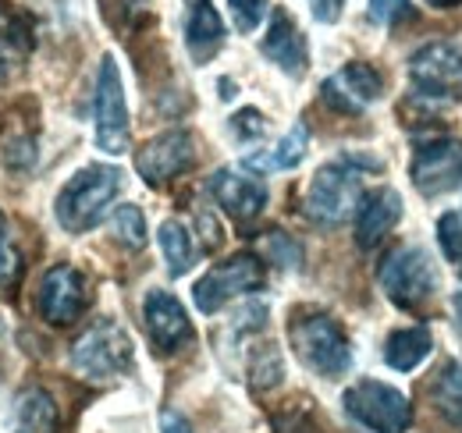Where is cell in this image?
<instances>
[{"label": "cell", "instance_id": "10", "mask_svg": "<svg viewBox=\"0 0 462 433\" xmlns=\"http://www.w3.org/2000/svg\"><path fill=\"white\" fill-rule=\"evenodd\" d=\"M409 178L427 199L445 196V192H462V143L448 135L423 139L412 153Z\"/></svg>", "mask_w": 462, "mask_h": 433}, {"label": "cell", "instance_id": "27", "mask_svg": "<svg viewBox=\"0 0 462 433\" xmlns=\"http://www.w3.org/2000/svg\"><path fill=\"white\" fill-rule=\"evenodd\" d=\"M18 277H22V256H18V249H14L7 216L0 214V288L11 291V288L18 284Z\"/></svg>", "mask_w": 462, "mask_h": 433}, {"label": "cell", "instance_id": "24", "mask_svg": "<svg viewBox=\"0 0 462 433\" xmlns=\"http://www.w3.org/2000/svg\"><path fill=\"white\" fill-rule=\"evenodd\" d=\"M29 51V29L7 11V4L0 0V64L11 68V60Z\"/></svg>", "mask_w": 462, "mask_h": 433}, {"label": "cell", "instance_id": "6", "mask_svg": "<svg viewBox=\"0 0 462 433\" xmlns=\"http://www.w3.org/2000/svg\"><path fill=\"white\" fill-rule=\"evenodd\" d=\"M346 412L374 433H405L412 423V405L402 391L381 380H356L342 394Z\"/></svg>", "mask_w": 462, "mask_h": 433}, {"label": "cell", "instance_id": "8", "mask_svg": "<svg viewBox=\"0 0 462 433\" xmlns=\"http://www.w3.org/2000/svg\"><path fill=\"white\" fill-rule=\"evenodd\" d=\"M409 78L420 100H462V47L427 43L409 60Z\"/></svg>", "mask_w": 462, "mask_h": 433}, {"label": "cell", "instance_id": "34", "mask_svg": "<svg viewBox=\"0 0 462 433\" xmlns=\"http://www.w3.org/2000/svg\"><path fill=\"white\" fill-rule=\"evenodd\" d=\"M452 313H456V327H459V334H462V288L452 295Z\"/></svg>", "mask_w": 462, "mask_h": 433}, {"label": "cell", "instance_id": "3", "mask_svg": "<svg viewBox=\"0 0 462 433\" xmlns=\"http://www.w3.org/2000/svg\"><path fill=\"white\" fill-rule=\"evenodd\" d=\"M359 199H363V174H359V167H352V161H335L324 163L313 174V181L306 189L302 210L320 227H338V224H346L348 216L356 214Z\"/></svg>", "mask_w": 462, "mask_h": 433}, {"label": "cell", "instance_id": "20", "mask_svg": "<svg viewBox=\"0 0 462 433\" xmlns=\"http://www.w3.org/2000/svg\"><path fill=\"white\" fill-rule=\"evenodd\" d=\"M430 348H434V337H430L427 327H405V330H395V334L388 337V345H384V363H388L392 370H399V373H409V370H416V366L430 355Z\"/></svg>", "mask_w": 462, "mask_h": 433}, {"label": "cell", "instance_id": "4", "mask_svg": "<svg viewBox=\"0 0 462 433\" xmlns=\"http://www.w3.org/2000/svg\"><path fill=\"white\" fill-rule=\"evenodd\" d=\"M71 366L89 380L125 377L132 370V337L115 320H97L75 341Z\"/></svg>", "mask_w": 462, "mask_h": 433}, {"label": "cell", "instance_id": "36", "mask_svg": "<svg viewBox=\"0 0 462 433\" xmlns=\"http://www.w3.org/2000/svg\"><path fill=\"white\" fill-rule=\"evenodd\" d=\"M189 7H199V4H210V0H185Z\"/></svg>", "mask_w": 462, "mask_h": 433}, {"label": "cell", "instance_id": "15", "mask_svg": "<svg viewBox=\"0 0 462 433\" xmlns=\"http://www.w3.org/2000/svg\"><path fill=\"white\" fill-rule=\"evenodd\" d=\"M324 104L335 110H342V114H359V110H366L374 100H381V93H384V78L370 68V64H363V60H352L346 64L342 71H335L328 82H324Z\"/></svg>", "mask_w": 462, "mask_h": 433}, {"label": "cell", "instance_id": "5", "mask_svg": "<svg viewBox=\"0 0 462 433\" xmlns=\"http://www.w3.org/2000/svg\"><path fill=\"white\" fill-rule=\"evenodd\" d=\"M381 288L399 309H423L438 295V271L420 245L395 249L381 267Z\"/></svg>", "mask_w": 462, "mask_h": 433}, {"label": "cell", "instance_id": "21", "mask_svg": "<svg viewBox=\"0 0 462 433\" xmlns=\"http://www.w3.org/2000/svg\"><path fill=\"white\" fill-rule=\"evenodd\" d=\"M430 401L441 419L462 427V363L456 359L441 363V370L434 373V383H430Z\"/></svg>", "mask_w": 462, "mask_h": 433}, {"label": "cell", "instance_id": "28", "mask_svg": "<svg viewBox=\"0 0 462 433\" xmlns=\"http://www.w3.org/2000/svg\"><path fill=\"white\" fill-rule=\"evenodd\" d=\"M438 242H441L448 263H459L462 267V207L459 210H448L438 220Z\"/></svg>", "mask_w": 462, "mask_h": 433}, {"label": "cell", "instance_id": "30", "mask_svg": "<svg viewBox=\"0 0 462 433\" xmlns=\"http://www.w3.org/2000/svg\"><path fill=\"white\" fill-rule=\"evenodd\" d=\"M228 7L238 32H253L267 14V0H228Z\"/></svg>", "mask_w": 462, "mask_h": 433}, {"label": "cell", "instance_id": "31", "mask_svg": "<svg viewBox=\"0 0 462 433\" xmlns=\"http://www.w3.org/2000/svg\"><path fill=\"white\" fill-rule=\"evenodd\" d=\"M370 18H374L377 25L395 29L399 22L412 18V4H409V0H370Z\"/></svg>", "mask_w": 462, "mask_h": 433}, {"label": "cell", "instance_id": "17", "mask_svg": "<svg viewBox=\"0 0 462 433\" xmlns=\"http://www.w3.org/2000/svg\"><path fill=\"white\" fill-rule=\"evenodd\" d=\"M402 216V196L395 189H374L359 199L356 207V245L359 249H374L384 242V235L399 224Z\"/></svg>", "mask_w": 462, "mask_h": 433}, {"label": "cell", "instance_id": "29", "mask_svg": "<svg viewBox=\"0 0 462 433\" xmlns=\"http://www.w3.org/2000/svg\"><path fill=\"white\" fill-rule=\"evenodd\" d=\"M231 132H235V139H242V143H256V139L267 135V117L253 107L238 110V114L231 117Z\"/></svg>", "mask_w": 462, "mask_h": 433}, {"label": "cell", "instance_id": "13", "mask_svg": "<svg viewBox=\"0 0 462 433\" xmlns=\"http://www.w3.org/2000/svg\"><path fill=\"white\" fill-rule=\"evenodd\" d=\"M143 320H146V334L153 341V348L161 355H171L178 348H185L192 341V320L185 313V306L174 299L171 291L153 288L143 299Z\"/></svg>", "mask_w": 462, "mask_h": 433}, {"label": "cell", "instance_id": "35", "mask_svg": "<svg viewBox=\"0 0 462 433\" xmlns=\"http://www.w3.org/2000/svg\"><path fill=\"white\" fill-rule=\"evenodd\" d=\"M427 4H430V7H441V11H445V7H459L462 0H427Z\"/></svg>", "mask_w": 462, "mask_h": 433}, {"label": "cell", "instance_id": "22", "mask_svg": "<svg viewBox=\"0 0 462 433\" xmlns=\"http://www.w3.org/2000/svg\"><path fill=\"white\" fill-rule=\"evenodd\" d=\"M306 146H310V132H306V124H295L274 150L253 153V157L245 161V167H253V170H291V167L302 163Z\"/></svg>", "mask_w": 462, "mask_h": 433}, {"label": "cell", "instance_id": "1", "mask_svg": "<svg viewBox=\"0 0 462 433\" xmlns=\"http://www.w3.org/2000/svg\"><path fill=\"white\" fill-rule=\"evenodd\" d=\"M117 192H121V170L117 167H107V163L82 167L60 189L58 203H54L58 224L71 235H86L89 227H97L104 220Z\"/></svg>", "mask_w": 462, "mask_h": 433}, {"label": "cell", "instance_id": "11", "mask_svg": "<svg viewBox=\"0 0 462 433\" xmlns=\"http://www.w3.org/2000/svg\"><path fill=\"white\" fill-rule=\"evenodd\" d=\"M196 163V143L189 132H164L135 153V170L146 185H168Z\"/></svg>", "mask_w": 462, "mask_h": 433}, {"label": "cell", "instance_id": "14", "mask_svg": "<svg viewBox=\"0 0 462 433\" xmlns=\"http://www.w3.org/2000/svg\"><path fill=\"white\" fill-rule=\"evenodd\" d=\"M89 302V288H86V277L68 267V263H58L43 273V284H40V313L47 324H75L82 317Z\"/></svg>", "mask_w": 462, "mask_h": 433}, {"label": "cell", "instance_id": "2", "mask_svg": "<svg viewBox=\"0 0 462 433\" xmlns=\"http://www.w3.org/2000/svg\"><path fill=\"white\" fill-rule=\"evenodd\" d=\"M289 337L299 363L313 370L317 377H342L352 366V345H348L346 330L328 313H317V309L291 313Z\"/></svg>", "mask_w": 462, "mask_h": 433}, {"label": "cell", "instance_id": "32", "mask_svg": "<svg viewBox=\"0 0 462 433\" xmlns=\"http://www.w3.org/2000/svg\"><path fill=\"white\" fill-rule=\"evenodd\" d=\"M342 7H346V0H310L313 18H317V22H324V25L338 22V18H342Z\"/></svg>", "mask_w": 462, "mask_h": 433}, {"label": "cell", "instance_id": "16", "mask_svg": "<svg viewBox=\"0 0 462 433\" xmlns=\"http://www.w3.org/2000/svg\"><path fill=\"white\" fill-rule=\"evenodd\" d=\"M260 51H263L267 60H274L285 75H291V78H302V75H306L310 47H306L302 29L295 25V18H291L285 7H274V14H271V29H267Z\"/></svg>", "mask_w": 462, "mask_h": 433}, {"label": "cell", "instance_id": "23", "mask_svg": "<svg viewBox=\"0 0 462 433\" xmlns=\"http://www.w3.org/2000/svg\"><path fill=\"white\" fill-rule=\"evenodd\" d=\"M157 242H161V253H164V263H168L171 277H181V273L192 271V263H196V242H192V235H189V227L181 220H164Z\"/></svg>", "mask_w": 462, "mask_h": 433}, {"label": "cell", "instance_id": "12", "mask_svg": "<svg viewBox=\"0 0 462 433\" xmlns=\"http://www.w3.org/2000/svg\"><path fill=\"white\" fill-rule=\"evenodd\" d=\"M210 192H214L217 207L228 216H235L238 224L256 220L267 207V185L249 167H221L210 178Z\"/></svg>", "mask_w": 462, "mask_h": 433}, {"label": "cell", "instance_id": "9", "mask_svg": "<svg viewBox=\"0 0 462 433\" xmlns=\"http://www.w3.org/2000/svg\"><path fill=\"white\" fill-rule=\"evenodd\" d=\"M93 117H97V146L111 157H121L132 143V128H128V104H125V86H121L115 57L100 60Z\"/></svg>", "mask_w": 462, "mask_h": 433}, {"label": "cell", "instance_id": "33", "mask_svg": "<svg viewBox=\"0 0 462 433\" xmlns=\"http://www.w3.org/2000/svg\"><path fill=\"white\" fill-rule=\"evenodd\" d=\"M161 433H192V427H189V419H185L181 412L164 409V412H161Z\"/></svg>", "mask_w": 462, "mask_h": 433}, {"label": "cell", "instance_id": "18", "mask_svg": "<svg viewBox=\"0 0 462 433\" xmlns=\"http://www.w3.org/2000/svg\"><path fill=\"white\" fill-rule=\"evenodd\" d=\"M185 47H189V57H192L196 64L214 60L217 51L225 47V22H221V14L214 11V4L189 7V22H185Z\"/></svg>", "mask_w": 462, "mask_h": 433}, {"label": "cell", "instance_id": "26", "mask_svg": "<svg viewBox=\"0 0 462 433\" xmlns=\"http://www.w3.org/2000/svg\"><path fill=\"white\" fill-rule=\"evenodd\" d=\"M282 373H285V366H282L278 348L274 345H260L253 352V359H249V380H253V387L256 391L274 387V383H282Z\"/></svg>", "mask_w": 462, "mask_h": 433}, {"label": "cell", "instance_id": "25", "mask_svg": "<svg viewBox=\"0 0 462 433\" xmlns=\"http://www.w3.org/2000/svg\"><path fill=\"white\" fill-rule=\"evenodd\" d=\"M115 235L117 242L125 245V249H132V253H139L143 245H146V216L139 207H132V203H125V207H117L115 210Z\"/></svg>", "mask_w": 462, "mask_h": 433}, {"label": "cell", "instance_id": "7", "mask_svg": "<svg viewBox=\"0 0 462 433\" xmlns=\"http://www.w3.org/2000/svg\"><path fill=\"white\" fill-rule=\"evenodd\" d=\"M263 284H267L263 263L256 256H249V253H238V256H231V260L203 273L196 281V288H192V299H196L199 313H217L221 306H228L231 299L260 291Z\"/></svg>", "mask_w": 462, "mask_h": 433}, {"label": "cell", "instance_id": "19", "mask_svg": "<svg viewBox=\"0 0 462 433\" xmlns=\"http://www.w3.org/2000/svg\"><path fill=\"white\" fill-rule=\"evenodd\" d=\"M14 433H58V405L43 387H29L18 394Z\"/></svg>", "mask_w": 462, "mask_h": 433}]
</instances>
